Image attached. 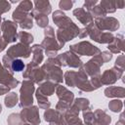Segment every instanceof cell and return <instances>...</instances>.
<instances>
[{"mask_svg":"<svg viewBox=\"0 0 125 125\" xmlns=\"http://www.w3.org/2000/svg\"><path fill=\"white\" fill-rule=\"evenodd\" d=\"M11 66H12V69L14 71H21V70L23 69L24 64H23L22 61H21V60H15V61L12 62Z\"/></svg>","mask_w":125,"mask_h":125,"instance_id":"6da1fadb","label":"cell"}]
</instances>
